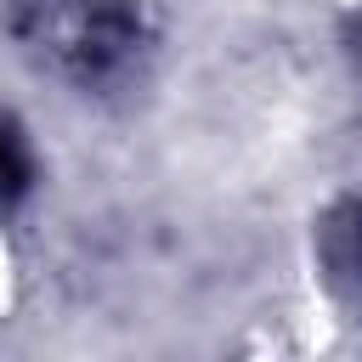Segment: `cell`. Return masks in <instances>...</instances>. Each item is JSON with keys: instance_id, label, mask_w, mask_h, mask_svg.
I'll list each match as a JSON object with an SVG mask.
<instances>
[{"instance_id": "1", "label": "cell", "mask_w": 362, "mask_h": 362, "mask_svg": "<svg viewBox=\"0 0 362 362\" xmlns=\"http://www.w3.org/2000/svg\"><path fill=\"white\" fill-rule=\"evenodd\" d=\"M23 192H28V147L11 130V119H0V215H11Z\"/></svg>"}]
</instances>
